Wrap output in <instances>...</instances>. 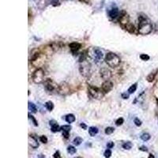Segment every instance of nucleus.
<instances>
[{
  "mask_svg": "<svg viewBox=\"0 0 158 158\" xmlns=\"http://www.w3.org/2000/svg\"><path fill=\"white\" fill-rule=\"evenodd\" d=\"M153 30V25L150 18L144 14L138 15V33L141 35H148Z\"/></svg>",
  "mask_w": 158,
  "mask_h": 158,
  "instance_id": "1",
  "label": "nucleus"
},
{
  "mask_svg": "<svg viewBox=\"0 0 158 158\" xmlns=\"http://www.w3.org/2000/svg\"><path fill=\"white\" fill-rule=\"evenodd\" d=\"M104 60H105V63H107V65L112 68L117 67L119 66L120 63H121V60H120V58L119 57V55H117L113 52L107 53L105 55V58H104Z\"/></svg>",
  "mask_w": 158,
  "mask_h": 158,
  "instance_id": "2",
  "label": "nucleus"
},
{
  "mask_svg": "<svg viewBox=\"0 0 158 158\" xmlns=\"http://www.w3.org/2000/svg\"><path fill=\"white\" fill-rule=\"evenodd\" d=\"M79 70L82 76H84L85 78H89L91 75V65L90 63L87 61L86 59H85L84 61L80 62V67H79Z\"/></svg>",
  "mask_w": 158,
  "mask_h": 158,
  "instance_id": "3",
  "label": "nucleus"
},
{
  "mask_svg": "<svg viewBox=\"0 0 158 158\" xmlns=\"http://www.w3.org/2000/svg\"><path fill=\"white\" fill-rule=\"evenodd\" d=\"M88 55H89L96 63H99L103 59V52L98 48H93L88 51Z\"/></svg>",
  "mask_w": 158,
  "mask_h": 158,
  "instance_id": "4",
  "label": "nucleus"
},
{
  "mask_svg": "<svg viewBox=\"0 0 158 158\" xmlns=\"http://www.w3.org/2000/svg\"><path fill=\"white\" fill-rule=\"evenodd\" d=\"M44 80V71L42 68H37L33 74V81L36 84H40Z\"/></svg>",
  "mask_w": 158,
  "mask_h": 158,
  "instance_id": "5",
  "label": "nucleus"
},
{
  "mask_svg": "<svg viewBox=\"0 0 158 158\" xmlns=\"http://www.w3.org/2000/svg\"><path fill=\"white\" fill-rule=\"evenodd\" d=\"M88 93L92 98H94V99H100L101 97H103V94L101 93L99 88L92 86V85L88 86Z\"/></svg>",
  "mask_w": 158,
  "mask_h": 158,
  "instance_id": "6",
  "label": "nucleus"
},
{
  "mask_svg": "<svg viewBox=\"0 0 158 158\" xmlns=\"http://www.w3.org/2000/svg\"><path fill=\"white\" fill-rule=\"evenodd\" d=\"M119 17V24L122 25L123 28H125L126 25L131 23V21H130V17H129L128 14H127L125 11H121V13H120V14Z\"/></svg>",
  "mask_w": 158,
  "mask_h": 158,
  "instance_id": "7",
  "label": "nucleus"
},
{
  "mask_svg": "<svg viewBox=\"0 0 158 158\" xmlns=\"http://www.w3.org/2000/svg\"><path fill=\"white\" fill-rule=\"evenodd\" d=\"M70 85L67 82H61V83L58 85V89H57V91H58V93H59V94L63 95V96L67 95L68 93H70Z\"/></svg>",
  "mask_w": 158,
  "mask_h": 158,
  "instance_id": "8",
  "label": "nucleus"
},
{
  "mask_svg": "<svg viewBox=\"0 0 158 158\" xmlns=\"http://www.w3.org/2000/svg\"><path fill=\"white\" fill-rule=\"evenodd\" d=\"M44 86H45V88L48 92H53L55 89H58V85L51 79H50V78H48L47 80H45V82H44Z\"/></svg>",
  "mask_w": 158,
  "mask_h": 158,
  "instance_id": "9",
  "label": "nucleus"
},
{
  "mask_svg": "<svg viewBox=\"0 0 158 158\" xmlns=\"http://www.w3.org/2000/svg\"><path fill=\"white\" fill-rule=\"evenodd\" d=\"M100 75L104 81H109L110 78H112V72L107 68H101L100 70Z\"/></svg>",
  "mask_w": 158,
  "mask_h": 158,
  "instance_id": "10",
  "label": "nucleus"
},
{
  "mask_svg": "<svg viewBox=\"0 0 158 158\" xmlns=\"http://www.w3.org/2000/svg\"><path fill=\"white\" fill-rule=\"evenodd\" d=\"M108 16L111 19H116V17L119 16V11L116 6H112L108 10Z\"/></svg>",
  "mask_w": 158,
  "mask_h": 158,
  "instance_id": "11",
  "label": "nucleus"
},
{
  "mask_svg": "<svg viewBox=\"0 0 158 158\" xmlns=\"http://www.w3.org/2000/svg\"><path fill=\"white\" fill-rule=\"evenodd\" d=\"M101 88H102V91L104 93H109L110 91L113 88V83L110 81H104L101 85Z\"/></svg>",
  "mask_w": 158,
  "mask_h": 158,
  "instance_id": "12",
  "label": "nucleus"
},
{
  "mask_svg": "<svg viewBox=\"0 0 158 158\" xmlns=\"http://www.w3.org/2000/svg\"><path fill=\"white\" fill-rule=\"evenodd\" d=\"M28 140H29V145L33 149H37V148L39 147L37 139L34 137V136H33V135H29Z\"/></svg>",
  "mask_w": 158,
  "mask_h": 158,
  "instance_id": "13",
  "label": "nucleus"
},
{
  "mask_svg": "<svg viewBox=\"0 0 158 158\" xmlns=\"http://www.w3.org/2000/svg\"><path fill=\"white\" fill-rule=\"evenodd\" d=\"M49 123H50L51 126V131H52L53 133L59 132V131L61 130V126H59V124L57 123V122L55 121V120H51L50 122H49Z\"/></svg>",
  "mask_w": 158,
  "mask_h": 158,
  "instance_id": "14",
  "label": "nucleus"
},
{
  "mask_svg": "<svg viewBox=\"0 0 158 158\" xmlns=\"http://www.w3.org/2000/svg\"><path fill=\"white\" fill-rule=\"evenodd\" d=\"M69 47L70 48V50H71L72 52L74 53L76 52V51H78L81 48L82 44L77 42H73V43H70V44H69Z\"/></svg>",
  "mask_w": 158,
  "mask_h": 158,
  "instance_id": "15",
  "label": "nucleus"
},
{
  "mask_svg": "<svg viewBox=\"0 0 158 158\" xmlns=\"http://www.w3.org/2000/svg\"><path fill=\"white\" fill-rule=\"evenodd\" d=\"M157 72H158V69L155 70L154 71L151 72V73H150V74L147 76L146 80H147L149 82H153V80L155 79V78H156V74H157Z\"/></svg>",
  "mask_w": 158,
  "mask_h": 158,
  "instance_id": "16",
  "label": "nucleus"
},
{
  "mask_svg": "<svg viewBox=\"0 0 158 158\" xmlns=\"http://www.w3.org/2000/svg\"><path fill=\"white\" fill-rule=\"evenodd\" d=\"M98 132H99V130L96 126H90L88 128V134L91 137H94L95 135H97L98 134Z\"/></svg>",
  "mask_w": 158,
  "mask_h": 158,
  "instance_id": "17",
  "label": "nucleus"
},
{
  "mask_svg": "<svg viewBox=\"0 0 158 158\" xmlns=\"http://www.w3.org/2000/svg\"><path fill=\"white\" fill-rule=\"evenodd\" d=\"M75 116L73 114H68L65 117V120L66 122H68V123H72V122H74L75 121Z\"/></svg>",
  "mask_w": 158,
  "mask_h": 158,
  "instance_id": "18",
  "label": "nucleus"
},
{
  "mask_svg": "<svg viewBox=\"0 0 158 158\" xmlns=\"http://www.w3.org/2000/svg\"><path fill=\"white\" fill-rule=\"evenodd\" d=\"M28 108H29V111H30L33 113H36V112H37V107H36V104L32 103V102L28 103Z\"/></svg>",
  "mask_w": 158,
  "mask_h": 158,
  "instance_id": "19",
  "label": "nucleus"
},
{
  "mask_svg": "<svg viewBox=\"0 0 158 158\" xmlns=\"http://www.w3.org/2000/svg\"><path fill=\"white\" fill-rule=\"evenodd\" d=\"M126 30L127 32H129L130 33H134L135 31V25H133L132 23H130L129 25H127L126 26V27L124 28Z\"/></svg>",
  "mask_w": 158,
  "mask_h": 158,
  "instance_id": "20",
  "label": "nucleus"
},
{
  "mask_svg": "<svg viewBox=\"0 0 158 158\" xmlns=\"http://www.w3.org/2000/svg\"><path fill=\"white\" fill-rule=\"evenodd\" d=\"M45 107L47 108V110H48L49 112H51L54 109V104L51 101H47L45 103Z\"/></svg>",
  "mask_w": 158,
  "mask_h": 158,
  "instance_id": "21",
  "label": "nucleus"
},
{
  "mask_svg": "<svg viewBox=\"0 0 158 158\" xmlns=\"http://www.w3.org/2000/svg\"><path fill=\"white\" fill-rule=\"evenodd\" d=\"M137 88H138V83H135V84H133L132 85L128 88L127 92H128L129 94H132V93H134L135 91L137 90Z\"/></svg>",
  "mask_w": 158,
  "mask_h": 158,
  "instance_id": "22",
  "label": "nucleus"
},
{
  "mask_svg": "<svg viewBox=\"0 0 158 158\" xmlns=\"http://www.w3.org/2000/svg\"><path fill=\"white\" fill-rule=\"evenodd\" d=\"M82 141H83V139L80 137H76L73 140V143H74V145L76 146H78V145H80L82 143Z\"/></svg>",
  "mask_w": 158,
  "mask_h": 158,
  "instance_id": "23",
  "label": "nucleus"
},
{
  "mask_svg": "<svg viewBox=\"0 0 158 158\" xmlns=\"http://www.w3.org/2000/svg\"><path fill=\"white\" fill-rule=\"evenodd\" d=\"M150 138H151V136H150V134H148V133H143V134L141 135V139L144 141H149L150 139Z\"/></svg>",
  "mask_w": 158,
  "mask_h": 158,
  "instance_id": "24",
  "label": "nucleus"
},
{
  "mask_svg": "<svg viewBox=\"0 0 158 158\" xmlns=\"http://www.w3.org/2000/svg\"><path fill=\"white\" fill-rule=\"evenodd\" d=\"M122 148L124 149V150H131V148H132L133 145H132V143H131V141H126V142H125V143L122 144Z\"/></svg>",
  "mask_w": 158,
  "mask_h": 158,
  "instance_id": "25",
  "label": "nucleus"
},
{
  "mask_svg": "<svg viewBox=\"0 0 158 158\" xmlns=\"http://www.w3.org/2000/svg\"><path fill=\"white\" fill-rule=\"evenodd\" d=\"M67 152H68V153H70V155H73V154L76 153L77 150H76V148L74 147V146L70 145V146H68L67 147Z\"/></svg>",
  "mask_w": 158,
  "mask_h": 158,
  "instance_id": "26",
  "label": "nucleus"
},
{
  "mask_svg": "<svg viewBox=\"0 0 158 158\" xmlns=\"http://www.w3.org/2000/svg\"><path fill=\"white\" fill-rule=\"evenodd\" d=\"M114 131H115V128H114V127H112V126H107V127H106L105 128L104 132H105L106 135H112Z\"/></svg>",
  "mask_w": 158,
  "mask_h": 158,
  "instance_id": "27",
  "label": "nucleus"
},
{
  "mask_svg": "<svg viewBox=\"0 0 158 158\" xmlns=\"http://www.w3.org/2000/svg\"><path fill=\"white\" fill-rule=\"evenodd\" d=\"M112 150H110V149H107V150H105L104 155V157L105 158H110L111 157V156H112Z\"/></svg>",
  "mask_w": 158,
  "mask_h": 158,
  "instance_id": "28",
  "label": "nucleus"
},
{
  "mask_svg": "<svg viewBox=\"0 0 158 158\" xmlns=\"http://www.w3.org/2000/svg\"><path fill=\"white\" fill-rule=\"evenodd\" d=\"M71 126H70V125H63V126H61V130L63 131H69L71 130Z\"/></svg>",
  "mask_w": 158,
  "mask_h": 158,
  "instance_id": "29",
  "label": "nucleus"
},
{
  "mask_svg": "<svg viewBox=\"0 0 158 158\" xmlns=\"http://www.w3.org/2000/svg\"><path fill=\"white\" fill-rule=\"evenodd\" d=\"M150 57L148 55H146V54H141V55H140V59H141V60H143V61H148V60L150 59Z\"/></svg>",
  "mask_w": 158,
  "mask_h": 158,
  "instance_id": "30",
  "label": "nucleus"
},
{
  "mask_svg": "<svg viewBox=\"0 0 158 158\" xmlns=\"http://www.w3.org/2000/svg\"><path fill=\"white\" fill-rule=\"evenodd\" d=\"M29 118L30 119H32V121H33V124L35 126H38V123H37V121L36 120V119L34 118L33 116H32L31 114H29Z\"/></svg>",
  "mask_w": 158,
  "mask_h": 158,
  "instance_id": "31",
  "label": "nucleus"
},
{
  "mask_svg": "<svg viewBox=\"0 0 158 158\" xmlns=\"http://www.w3.org/2000/svg\"><path fill=\"white\" fill-rule=\"evenodd\" d=\"M40 141L42 142V143H44L46 144L48 143V138L46 137V136H44V135H42V136H40Z\"/></svg>",
  "mask_w": 158,
  "mask_h": 158,
  "instance_id": "32",
  "label": "nucleus"
},
{
  "mask_svg": "<svg viewBox=\"0 0 158 158\" xmlns=\"http://www.w3.org/2000/svg\"><path fill=\"white\" fill-rule=\"evenodd\" d=\"M123 122H124V119H123V118L121 117V118H119L118 119L116 120V124L117 125V126H121Z\"/></svg>",
  "mask_w": 158,
  "mask_h": 158,
  "instance_id": "33",
  "label": "nucleus"
},
{
  "mask_svg": "<svg viewBox=\"0 0 158 158\" xmlns=\"http://www.w3.org/2000/svg\"><path fill=\"white\" fill-rule=\"evenodd\" d=\"M134 122L137 126H140L141 125V121L138 118H135V120H134Z\"/></svg>",
  "mask_w": 158,
  "mask_h": 158,
  "instance_id": "34",
  "label": "nucleus"
},
{
  "mask_svg": "<svg viewBox=\"0 0 158 158\" xmlns=\"http://www.w3.org/2000/svg\"><path fill=\"white\" fill-rule=\"evenodd\" d=\"M121 97H122V99H128L129 97H130V95H129V93H123L121 94Z\"/></svg>",
  "mask_w": 158,
  "mask_h": 158,
  "instance_id": "35",
  "label": "nucleus"
},
{
  "mask_svg": "<svg viewBox=\"0 0 158 158\" xmlns=\"http://www.w3.org/2000/svg\"><path fill=\"white\" fill-rule=\"evenodd\" d=\"M51 2V4L53 5V6H58V5L59 4V0H50Z\"/></svg>",
  "mask_w": 158,
  "mask_h": 158,
  "instance_id": "36",
  "label": "nucleus"
},
{
  "mask_svg": "<svg viewBox=\"0 0 158 158\" xmlns=\"http://www.w3.org/2000/svg\"><path fill=\"white\" fill-rule=\"evenodd\" d=\"M53 156H54V158H61V156H60V153H59V151L55 152V153H54V155H53Z\"/></svg>",
  "mask_w": 158,
  "mask_h": 158,
  "instance_id": "37",
  "label": "nucleus"
},
{
  "mask_svg": "<svg viewBox=\"0 0 158 158\" xmlns=\"http://www.w3.org/2000/svg\"><path fill=\"white\" fill-rule=\"evenodd\" d=\"M107 149H112V148L114 147V142H112V141L108 142V143L107 144Z\"/></svg>",
  "mask_w": 158,
  "mask_h": 158,
  "instance_id": "38",
  "label": "nucleus"
},
{
  "mask_svg": "<svg viewBox=\"0 0 158 158\" xmlns=\"http://www.w3.org/2000/svg\"><path fill=\"white\" fill-rule=\"evenodd\" d=\"M63 135L65 138H69V131H63Z\"/></svg>",
  "mask_w": 158,
  "mask_h": 158,
  "instance_id": "39",
  "label": "nucleus"
},
{
  "mask_svg": "<svg viewBox=\"0 0 158 158\" xmlns=\"http://www.w3.org/2000/svg\"><path fill=\"white\" fill-rule=\"evenodd\" d=\"M139 150H141V151H143V152H148L147 147H145L144 145H142V146H141V147L139 148Z\"/></svg>",
  "mask_w": 158,
  "mask_h": 158,
  "instance_id": "40",
  "label": "nucleus"
},
{
  "mask_svg": "<svg viewBox=\"0 0 158 158\" xmlns=\"http://www.w3.org/2000/svg\"><path fill=\"white\" fill-rule=\"evenodd\" d=\"M80 126L82 127V129H83V130H86L87 129L86 124H85V123H84V122H82V123L80 124Z\"/></svg>",
  "mask_w": 158,
  "mask_h": 158,
  "instance_id": "41",
  "label": "nucleus"
},
{
  "mask_svg": "<svg viewBox=\"0 0 158 158\" xmlns=\"http://www.w3.org/2000/svg\"><path fill=\"white\" fill-rule=\"evenodd\" d=\"M148 158H156V157H155V156H154L153 155V154L150 153V155H149V157H148Z\"/></svg>",
  "mask_w": 158,
  "mask_h": 158,
  "instance_id": "42",
  "label": "nucleus"
},
{
  "mask_svg": "<svg viewBox=\"0 0 158 158\" xmlns=\"http://www.w3.org/2000/svg\"><path fill=\"white\" fill-rule=\"evenodd\" d=\"M75 158H82V157H81V156H77V157H75Z\"/></svg>",
  "mask_w": 158,
  "mask_h": 158,
  "instance_id": "43",
  "label": "nucleus"
}]
</instances>
